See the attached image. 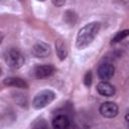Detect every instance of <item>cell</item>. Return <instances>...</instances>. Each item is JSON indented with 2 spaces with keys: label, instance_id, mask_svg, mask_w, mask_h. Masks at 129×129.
I'll return each instance as SVG.
<instances>
[{
  "label": "cell",
  "instance_id": "obj_9",
  "mask_svg": "<svg viewBox=\"0 0 129 129\" xmlns=\"http://www.w3.org/2000/svg\"><path fill=\"white\" fill-rule=\"evenodd\" d=\"M5 86H10V87H15V88H20V89H27L28 85L27 83L22 80L21 78L18 77H9L4 79L3 81Z\"/></svg>",
  "mask_w": 129,
  "mask_h": 129
},
{
  "label": "cell",
  "instance_id": "obj_5",
  "mask_svg": "<svg viewBox=\"0 0 129 129\" xmlns=\"http://www.w3.org/2000/svg\"><path fill=\"white\" fill-rule=\"evenodd\" d=\"M115 73V68L110 62H104L98 68V76L102 81H109Z\"/></svg>",
  "mask_w": 129,
  "mask_h": 129
},
{
  "label": "cell",
  "instance_id": "obj_11",
  "mask_svg": "<svg viewBox=\"0 0 129 129\" xmlns=\"http://www.w3.org/2000/svg\"><path fill=\"white\" fill-rule=\"evenodd\" d=\"M55 50H56V54L58 56V58L60 60H63L67 55H68V49L66 44L62 42V40H57L55 43Z\"/></svg>",
  "mask_w": 129,
  "mask_h": 129
},
{
  "label": "cell",
  "instance_id": "obj_6",
  "mask_svg": "<svg viewBox=\"0 0 129 129\" xmlns=\"http://www.w3.org/2000/svg\"><path fill=\"white\" fill-rule=\"evenodd\" d=\"M32 55L35 57H45L50 53V46L45 42H37L32 46Z\"/></svg>",
  "mask_w": 129,
  "mask_h": 129
},
{
  "label": "cell",
  "instance_id": "obj_10",
  "mask_svg": "<svg viewBox=\"0 0 129 129\" xmlns=\"http://www.w3.org/2000/svg\"><path fill=\"white\" fill-rule=\"evenodd\" d=\"M70 125V120L66 115H57L52 120V127L55 129H64Z\"/></svg>",
  "mask_w": 129,
  "mask_h": 129
},
{
  "label": "cell",
  "instance_id": "obj_13",
  "mask_svg": "<svg viewBox=\"0 0 129 129\" xmlns=\"http://www.w3.org/2000/svg\"><path fill=\"white\" fill-rule=\"evenodd\" d=\"M84 83L87 87L91 86L92 84V73L91 72H87L86 75H85V78H84Z\"/></svg>",
  "mask_w": 129,
  "mask_h": 129
},
{
  "label": "cell",
  "instance_id": "obj_12",
  "mask_svg": "<svg viewBox=\"0 0 129 129\" xmlns=\"http://www.w3.org/2000/svg\"><path fill=\"white\" fill-rule=\"evenodd\" d=\"M128 35H129V29L121 30V31L117 32V34L113 37V39H112V43H117V42L123 40L124 38H126Z\"/></svg>",
  "mask_w": 129,
  "mask_h": 129
},
{
  "label": "cell",
  "instance_id": "obj_16",
  "mask_svg": "<svg viewBox=\"0 0 129 129\" xmlns=\"http://www.w3.org/2000/svg\"><path fill=\"white\" fill-rule=\"evenodd\" d=\"M37 1H40V2H43V1H45V0H37Z\"/></svg>",
  "mask_w": 129,
  "mask_h": 129
},
{
  "label": "cell",
  "instance_id": "obj_8",
  "mask_svg": "<svg viewBox=\"0 0 129 129\" xmlns=\"http://www.w3.org/2000/svg\"><path fill=\"white\" fill-rule=\"evenodd\" d=\"M97 91L104 97H111L115 94V87L107 81H102L97 85Z\"/></svg>",
  "mask_w": 129,
  "mask_h": 129
},
{
  "label": "cell",
  "instance_id": "obj_14",
  "mask_svg": "<svg viewBox=\"0 0 129 129\" xmlns=\"http://www.w3.org/2000/svg\"><path fill=\"white\" fill-rule=\"evenodd\" d=\"M51 1H52L53 5H55L57 7H60L66 3V0H51Z\"/></svg>",
  "mask_w": 129,
  "mask_h": 129
},
{
  "label": "cell",
  "instance_id": "obj_3",
  "mask_svg": "<svg viewBox=\"0 0 129 129\" xmlns=\"http://www.w3.org/2000/svg\"><path fill=\"white\" fill-rule=\"evenodd\" d=\"M5 62L12 69H19L24 63V56L16 48H10L5 52Z\"/></svg>",
  "mask_w": 129,
  "mask_h": 129
},
{
  "label": "cell",
  "instance_id": "obj_2",
  "mask_svg": "<svg viewBox=\"0 0 129 129\" xmlns=\"http://www.w3.org/2000/svg\"><path fill=\"white\" fill-rule=\"evenodd\" d=\"M55 99V94L51 90H42L38 92L33 100H32V107L36 110H40L45 108Z\"/></svg>",
  "mask_w": 129,
  "mask_h": 129
},
{
  "label": "cell",
  "instance_id": "obj_1",
  "mask_svg": "<svg viewBox=\"0 0 129 129\" xmlns=\"http://www.w3.org/2000/svg\"><path fill=\"white\" fill-rule=\"evenodd\" d=\"M100 28H101V24L100 22L97 21L90 22L85 26H83L77 34V40H76L77 47L79 49H84L87 46H89L97 36L98 32L100 31Z\"/></svg>",
  "mask_w": 129,
  "mask_h": 129
},
{
  "label": "cell",
  "instance_id": "obj_4",
  "mask_svg": "<svg viewBox=\"0 0 129 129\" xmlns=\"http://www.w3.org/2000/svg\"><path fill=\"white\" fill-rule=\"evenodd\" d=\"M101 115L105 118H114L118 115V106L114 102H105L100 106L99 109Z\"/></svg>",
  "mask_w": 129,
  "mask_h": 129
},
{
  "label": "cell",
  "instance_id": "obj_7",
  "mask_svg": "<svg viewBox=\"0 0 129 129\" xmlns=\"http://www.w3.org/2000/svg\"><path fill=\"white\" fill-rule=\"evenodd\" d=\"M55 72V69L51 64H43V66H38L35 68L34 75L37 79H45L53 75Z\"/></svg>",
  "mask_w": 129,
  "mask_h": 129
},
{
  "label": "cell",
  "instance_id": "obj_15",
  "mask_svg": "<svg viewBox=\"0 0 129 129\" xmlns=\"http://www.w3.org/2000/svg\"><path fill=\"white\" fill-rule=\"evenodd\" d=\"M125 120H126V122H127V124L129 125V114H127V115L125 116Z\"/></svg>",
  "mask_w": 129,
  "mask_h": 129
}]
</instances>
